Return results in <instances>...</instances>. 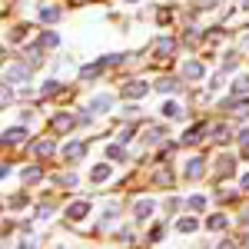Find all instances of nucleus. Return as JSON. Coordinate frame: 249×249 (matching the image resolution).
Returning a JSON list of instances; mask_svg holds the SVG:
<instances>
[{
  "mask_svg": "<svg viewBox=\"0 0 249 249\" xmlns=\"http://www.w3.org/2000/svg\"><path fill=\"white\" fill-rule=\"evenodd\" d=\"M30 80V63H7L3 67V83H27Z\"/></svg>",
  "mask_w": 249,
  "mask_h": 249,
  "instance_id": "1",
  "label": "nucleus"
},
{
  "mask_svg": "<svg viewBox=\"0 0 249 249\" xmlns=\"http://www.w3.org/2000/svg\"><path fill=\"white\" fill-rule=\"evenodd\" d=\"M153 213H156V199L153 196H140V199L133 203V219L136 223H146Z\"/></svg>",
  "mask_w": 249,
  "mask_h": 249,
  "instance_id": "2",
  "label": "nucleus"
},
{
  "mask_svg": "<svg viewBox=\"0 0 249 249\" xmlns=\"http://www.w3.org/2000/svg\"><path fill=\"white\" fill-rule=\"evenodd\" d=\"M146 90H150V87H146L143 80H130V83L120 87V96H123V100H140V96H146Z\"/></svg>",
  "mask_w": 249,
  "mask_h": 249,
  "instance_id": "3",
  "label": "nucleus"
},
{
  "mask_svg": "<svg viewBox=\"0 0 249 249\" xmlns=\"http://www.w3.org/2000/svg\"><path fill=\"white\" fill-rule=\"evenodd\" d=\"M90 210H93V206H90L87 199H77V203L67 206V219H70V223H83V219L90 216Z\"/></svg>",
  "mask_w": 249,
  "mask_h": 249,
  "instance_id": "4",
  "label": "nucleus"
},
{
  "mask_svg": "<svg viewBox=\"0 0 249 249\" xmlns=\"http://www.w3.org/2000/svg\"><path fill=\"white\" fill-rule=\"evenodd\" d=\"M203 173H206V160H203V156L186 160V166H183V176H186V179H199Z\"/></svg>",
  "mask_w": 249,
  "mask_h": 249,
  "instance_id": "5",
  "label": "nucleus"
},
{
  "mask_svg": "<svg viewBox=\"0 0 249 249\" xmlns=\"http://www.w3.org/2000/svg\"><path fill=\"white\" fill-rule=\"evenodd\" d=\"M90 110H93V113H110V110H113V93L90 96Z\"/></svg>",
  "mask_w": 249,
  "mask_h": 249,
  "instance_id": "6",
  "label": "nucleus"
},
{
  "mask_svg": "<svg viewBox=\"0 0 249 249\" xmlns=\"http://www.w3.org/2000/svg\"><path fill=\"white\" fill-rule=\"evenodd\" d=\"M183 77H186V80H206V63H199V60H186V63H183Z\"/></svg>",
  "mask_w": 249,
  "mask_h": 249,
  "instance_id": "7",
  "label": "nucleus"
},
{
  "mask_svg": "<svg viewBox=\"0 0 249 249\" xmlns=\"http://www.w3.org/2000/svg\"><path fill=\"white\" fill-rule=\"evenodd\" d=\"M37 20L40 23H57L60 20V7L57 3H43V7H37Z\"/></svg>",
  "mask_w": 249,
  "mask_h": 249,
  "instance_id": "8",
  "label": "nucleus"
},
{
  "mask_svg": "<svg viewBox=\"0 0 249 249\" xmlns=\"http://www.w3.org/2000/svg\"><path fill=\"white\" fill-rule=\"evenodd\" d=\"M23 136H27V126H7V130H3V146L23 143Z\"/></svg>",
  "mask_w": 249,
  "mask_h": 249,
  "instance_id": "9",
  "label": "nucleus"
},
{
  "mask_svg": "<svg viewBox=\"0 0 249 249\" xmlns=\"http://www.w3.org/2000/svg\"><path fill=\"white\" fill-rule=\"evenodd\" d=\"M113 176V166L110 163H96L93 170H90V183H107Z\"/></svg>",
  "mask_w": 249,
  "mask_h": 249,
  "instance_id": "10",
  "label": "nucleus"
},
{
  "mask_svg": "<svg viewBox=\"0 0 249 249\" xmlns=\"http://www.w3.org/2000/svg\"><path fill=\"white\" fill-rule=\"evenodd\" d=\"M116 219H120V203L110 199V203L100 210V223H107V226H110V223H116Z\"/></svg>",
  "mask_w": 249,
  "mask_h": 249,
  "instance_id": "11",
  "label": "nucleus"
},
{
  "mask_svg": "<svg viewBox=\"0 0 249 249\" xmlns=\"http://www.w3.org/2000/svg\"><path fill=\"white\" fill-rule=\"evenodd\" d=\"M60 153H63V160H67V163H77L80 156H83V143H77V140H70V143H67V146H63Z\"/></svg>",
  "mask_w": 249,
  "mask_h": 249,
  "instance_id": "12",
  "label": "nucleus"
},
{
  "mask_svg": "<svg viewBox=\"0 0 249 249\" xmlns=\"http://www.w3.org/2000/svg\"><path fill=\"white\" fill-rule=\"evenodd\" d=\"M173 53V37H160L156 40V47H153V57L156 60H166Z\"/></svg>",
  "mask_w": 249,
  "mask_h": 249,
  "instance_id": "13",
  "label": "nucleus"
},
{
  "mask_svg": "<svg viewBox=\"0 0 249 249\" xmlns=\"http://www.w3.org/2000/svg\"><path fill=\"white\" fill-rule=\"evenodd\" d=\"M206 133H210V126L196 123V126H190V130H186V136H183V143H199V140H203Z\"/></svg>",
  "mask_w": 249,
  "mask_h": 249,
  "instance_id": "14",
  "label": "nucleus"
},
{
  "mask_svg": "<svg viewBox=\"0 0 249 249\" xmlns=\"http://www.w3.org/2000/svg\"><path fill=\"white\" fill-rule=\"evenodd\" d=\"M160 113L166 116V120H179V116H183V107H179L176 100H166V103L160 107Z\"/></svg>",
  "mask_w": 249,
  "mask_h": 249,
  "instance_id": "15",
  "label": "nucleus"
},
{
  "mask_svg": "<svg viewBox=\"0 0 249 249\" xmlns=\"http://www.w3.org/2000/svg\"><path fill=\"white\" fill-rule=\"evenodd\" d=\"M107 160H110V163H116V160L123 163V160H126V146H123V140H120V143H110V146H107Z\"/></svg>",
  "mask_w": 249,
  "mask_h": 249,
  "instance_id": "16",
  "label": "nucleus"
},
{
  "mask_svg": "<svg viewBox=\"0 0 249 249\" xmlns=\"http://www.w3.org/2000/svg\"><path fill=\"white\" fill-rule=\"evenodd\" d=\"M230 93H232V96H243V93H249V73H239V77L232 80Z\"/></svg>",
  "mask_w": 249,
  "mask_h": 249,
  "instance_id": "17",
  "label": "nucleus"
},
{
  "mask_svg": "<svg viewBox=\"0 0 249 249\" xmlns=\"http://www.w3.org/2000/svg\"><path fill=\"white\" fill-rule=\"evenodd\" d=\"M156 90H160V93H176V90H179V80L176 77H160L156 80Z\"/></svg>",
  "mask_w": 249,
  "mask_h": 249,
  "instance_id": "18",
  "label": "nucleus"
},
{
  "mask_svg": "<svg viewBox=\"0 0 249 249\" xmlns=\"http://www.w3.org/2000/svg\"><path fill=\"white\" fill-rule=\"evenodd\" d=\"M70 126H73V116L70 113H57L53 116V130H57V133H70Z\"/></svg>",
  "mask_w": 249,
  "mask_h": 249,
  "instance_id": "19",
  "label": "nucleus"
},
{
  "mask_svg": "<svg viewBox=\"0 0 249 249\" xmlns=\"http://www.w3.org/2000/svg\"><path fill=\"white\" fill-rule=\"evenodd\" d=\"M196 230H199V216H183L176 223V232H196Z\"/></svg>",
  "mask_w": 249,
  "mask_h": 249,
  "instance_id": "20",
  "label": "nucleus"
},
{
  "mask_svg": "<svg viewBox=\"0 0 249 249\" xmlns=\"http://www.w3.org/2000/svg\"><path fill=\"white\" fill-rule=\"evenodd\" d=\"M186 203H190V210H193V213H203L206 206H210V199H206L203 193H193V196L186 199Z\"/></svg>",
  "mask_w": 249,
  "mask_h": 249,
  "instance_id": "21",
  "label": "nucleus"
},
{
  "mask_svg": "<svg viewBox=\"0 0 249 249\" xmlns=\"http://www.w3.org/2000/svg\"><path fill=\"white\" fill-rule=\"evenodd\" d=\"M210 133H213V140H216V143H226V140H232V130H230V126H223V123H219V126H213Z\"/></svg>",
  "mask_w": 249,
  "mask_h": 249,
  "instance_id": "22",
  "label": "nucleus"
},
{
  "mask_svg": "<svg viewBox=\"0 0 249 249\" xmlns=\"http://www.w3.org/2000/svg\"><path fill=\"white\" fill-rule=\"evenodd\" d=\"M20 179H23V183H37V179H43V170H40V166H27V170L20 173Z\"/></svg>",
  "mask_w": 249,
  "mask_h": 249,
  "instance_id": "23",
  "label": "nucleus"
},
{
  "mask_svg": "<svg viewBox=\"0 0 249 249\" xmlns=\"http://www.w3.org/2000/svg\"><path fill=\"white\" fill-rule=\"evenodd\" d=\"M27 37H30V27H27V23H17V27L10 30V40H14V43H23Z\"/></svg>",
  "mask_w": 249,
  "mask_h": 249,
  "instance_id": "24",
  "label": "nucleus"
},
{
  "mask_svg": "<svg viewBox=\"0 0 249 249\" xmlns=\"http://www.w3.org/2000/svg\"><path fill=\"white\" fill-rule=\"evenodd\" d=\"M37 43H40V47H60V34H53V30H43Z\"/></svg>",
  "mask_w": 249,
  "mask_h": 249,
  "instance_id": "25",
  "label": "nucleus"
},
{
  "mask_svg": "<svg viewBox=\"0 0 249 249\" xmlns=\"http://www.w3.org/2000/svg\"><path fill=\"white\" fill-rule=\"evenodd\" d=\"M232 163H236V160H232L230 153H219V156H216V170H219V173H232Z\"/></svg>",
  "mask_w": 249,
  "mask_h": 249,
  "instance_id": "26",
  "label": "nucleus"
},
{
  "mask_svg": "<svg viewBox=\"0 0 249 249\" xmlns=\"http://www.w3.org/2000/svg\"><path fill=\"white\" fill-rule=\"evenodd\" d=\"M206 226H210L213 232H219V230H226V226H230V219H226V216H210V219H206Z\"/></svg>",
  "mask_w": 249,
  "mask_h": 249,
  "instance_id": "27",
  "label": "nucleus"
},
{
  "mask_svg": "<svg viewBox=\"0 0 249 249\" xmlns=\"http://www.w3.org/2000/svg\"><path fill=\"white\" fill-rule=\"evenodd\" d=\"M34 153L37 156H50L53 153V143H50V140H40V143H34Z\"/></svg>",
  "mask_w": 249,
  "mask_h": 249,
  "instance_id": "28",
  "label": "nucleus"
},
{
  "mask_svg": "<svg viewBox=\"0 0 249 249\" xmlns=\"http://www.w3.org/2000/svg\"><path fill=\"white\" fill-rule=\"evenodd\" d=\"M7 206H10V210H23V206H27V196H23V193L10 196V199H7Z\"/></svg>",
  "mask_w": 249,
  "mask_h": 249,
  "instance_id": "29",
  "label": "nucleus"
},
{
  "mask_svg": "<svg viewBox=\"0 0 249 249\" xmlns=\"http://www.w3.org/2000/svg\"><path fill=\"white\" fill-rule=\"evenodd\" d=\"M57 90H60V80H47L40 93H43V96H50V93H57Z\"/></svg>",
  "mask_w": 249,
  "mask_h": 249,
  "instance_id": "30",
  "label": "nucleus"
},
{
  "mask_svg": "<svg viewBox=\"0 0 249 249\" xmlns=\"http://www.w3.org/2000/svg\"><path fill=\"white\" fill-rule=\"evenodd\" d=\"M57 183L60 186H77V176L73 173H63V176H57Z\"/></svg>",
  "mask_w": 249,
  "mask_h": 249,
  "instance_id": "31",
  "label": "nucleus"
},
{
  "mask_svg": "<svg viewBox=\"0 0 249 249\" xmlns=\"http://www.w3.org/2000/svg\"><path fill=\"white\" fill-rule=\"evenodd\" d=\"M27 60H30V63H40V43L37 47H27Z\"/></svg>",
  "mask_w": 249,
  "mask_h": 249,
  "instance_id": "32",
  "label": "nucleus"
},
{
  "mask_svg": "<svg viewBox=\"0 0 249 249\" xmlns=\"http://www.w3.org/2000/svg\"><path fill=\"white\" fill-rule=\"evenodd\" d=\"M160 136H163V130H160V126L146 130V143H160Z\"/></svg>",
  "mask_w": 249,
  "mask_h": 249,
  "instance_id": "33",
  "label": "nucleus"
},
{
  "mask_svg": "<svg viewBox=\"0 0 249 249\" xmlns=\"http://www.w3.org/2000/svg\"><path fill=\"white\" fill-rule=\"evenodd\" d=\"M53 216V206H37V219H50Z\"/></svg>",
  "mask_w": 249,
  "mask_h": 249,
  "instance_id": "34",
  "label": "nucleus"
},
{
  "mask_svg": "<svg viewBox=\"0 0 249 249\" xmlns=\"http://www.w3.org/2000/svg\"><path fill=\"white\" fill-rule=\"evenodd\" d=\"M236 63H239V60H236V53H230V57L223 60V70H236Z\"/></svg>",
  "mask_w": 249,
  "mask_h": 249,
  "instance_id": "35",
  "label": "nucleus"
},
{
  "mask_svg": "<svg viewBox=\"0 0 249 249\" xmlns=\"http://www.w3.org/2000/svg\"><path fill=\"white\" fill-rule=\"evenodd\" d=\"M160 239H163V226H153L150 230V243H160Z\"/></svg>",
  "mask_w": 249,
  "mask_h": 249,
  "instance_id": "36",
  "label": "nucleus"
},
{
  "mask_svg": "<svg viewBox=\"0 0 249 249\" xmlns=\"http://www.w3.org/2000/svg\"><path fill=\"white\" fill-rule=\"evenodd\" d=\"M236 140H239V143H243V146H249V126H243V130H239V136H236Z\"/></svg>",
  "mask_w": 249,
  "mask_h": 249,
  "instance_id": "37",
  "label": "nucleus"
},
{
  "mask_svg": "<svg viewBox=\"0 0 249 249\" xmlns=\"http://www.w3.org/2000/svg\"><path fill=\"white\" fill-rule=\"evenodd\" d=\"M239 190H249V170L239 176Z\"/></svg>",
  "mask_w": 249,
  "mask_h": 249,
  "instance_id": "38",
  "label": "nucleus"
},
{
  "mask_svg": "<svg viewBox=\"0 0 249 249\" xmlns=\"http://www.w3.org/2000/svg\"><path fill=\"white\" fill-rule=\"evenodd\" d=\"M239 223H243V226H249V206L243 213H239Z\"/></svg>",
  "mask_w": 249,
  "mask_h": 249,
  "instance_id": "39",
  "label": "nucleus"
},
{
  "mask_svg": "<svg viewBox=\"0 0 249 249\" xmlns=\"http://www.w3.org/2000/svg\"><path fill=\"white\" fill-rule=\"evenodd\" d=\"M199 7H213V3H219V0H196Z\"/></svg>",
  "mask_w": 249,
  "mask_h": 249,
  "instance_id": "40",
  "label": "nucleus"
},
{
  "mask_svg": "<svg viewBox=\"0 0 249 249\" xmlns=\"http://www.w3.org/2000/svg\"><path fill=\"white\" fill-rule=\"evenodd\" d=\"M239 3H243V10H249V0H239Z\"/></svg>",
  "mask_w": 249,
  "mask_h": 249,
  "instance_id": "41",
  "label": "nucleus"
},
{
  "mask_svg": "<svg viewBox=\"0 0 249 249\" xmlns=\"http://www.w3.org/2000/svg\"><path fill=\"white\" fill-rule=\"evenodd\" d=\"M243 47H246V50H249V37H246V43H243Z\"/></svg>",
  "mask_w": 249,
  "mask_h": 249,
  "instance_id": "42",
  "label": "nucleus"
},
{
  "mask_svg": "<svg viewBox=\"0 0 249 249\" xmlns=\"http://www.w3.org/2000/svg\"><path fill=\"white\" fill-rule=\"evenodd\" d=\"M126 3H136V0H126Z\"/></svg>",
  "mask_w": 249,
  "mask_h": 249,
  "instance_id": "43",
  "label": "nucleus"
}]
</instances>
